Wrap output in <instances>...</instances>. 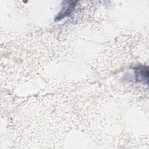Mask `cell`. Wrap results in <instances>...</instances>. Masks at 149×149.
<instances>
[{
    "instance_id": "cell-2",
    "label": "cell",
    "mask_w": 149,
    "mask_h": 149,
    "mask_svg": "<svg viewBox=\"0 0 149 149\" xmlns=\"http://www.w3.org/2000/svg\"><path fill=\"white\" fill-rule=\"evenodd\" d=\"M135 79L136 81L143 82L147 84L148 81V68L147 66L139 65L134 68Z\"/></svg>"
},
{
    "instance_id": "cell-1",
    "label": "cell",
    "mask_w": 149,
    "mask_h": 149,
    "mask_svg": "<svg viewBox=\"0 0 149 149\" xmlns=\"http://www.w3.org/2000/svg\"><path fill=\"white\" fill-rule=\"evenodd\" d=\"M77 1H63L62 8L55 17V21H59L69 16L74 10Z\"/></svg>"
}]
</instances>
